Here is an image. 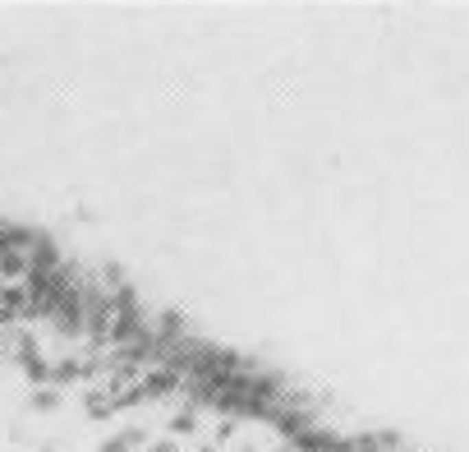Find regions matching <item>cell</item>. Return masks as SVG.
Listing matches in <instances>:
<instances>
[{
    "label": "cell",
    "instance_id": "obj_4",
    "mask_svg": "<svg viewBox=\"0 0 469 452\" xmlns=\"http://www.w3.org/2000/svg\"><path fill=\"white\" fill-rule=\"evenodd\" d=\"M148 452H180V448H175V443H166V438H161V443H152Z\"/></svg>",
    "mask_w": 469,
    "mask_h": 452
},
{
    "label": "cell",
    "instance_id": "obj_5",
    "mask_svg": "<svg viewBox=\"0 0 469 452\" xmlns=\"http://www.w3.org/2000/svg\"><path fill=\"white\" fill-rule=\"evenodd\" d=\"M42 452H56V448H42Z\"/></svg>",
    "mask_w": 469,
    "mask_h": 452
},
{
    "label": "cell",
    "instance_id": "obj_1",
    "mask_svg": "<svg viewBox=\"0 0 469 452\" xmlns=\"http://www.w3.org/2000/svg\"><path fill=\"white\" fill-rule=\"evenodd\" d=\"M138 443H143V434H138V429H124L120 438H106V443H102L97 452H134Z\"/></svg>",
    "mask_w": 469,
    "mask_h": 452
},
{
    "label": "cell",
    "instance_id": "obj_3",
    "mask_svg": "<svg viewBox=\"0 0 469 452\" xmlns=\"http://www.w3.org/2000/svg\"><path fill=\"white\" fill-rule=\"evenodd\" d=\"M170 429H175V434H189V429H194V411H184V416H175V420H170Z\"/></svg>",
    "mask_w": 469,
    "mask_h": 452
},
{
    "label": "cell",
    "instance_id": "obj_2",
    "mask_svg": "<svg viewBox=\"0 0 469 452\" xmlns=\"http://www.w3.org/2000/svg\"><path fill=\"white\" fill-rule=\"evenodd\" d=\"M56 406H60V392H56V388L32 392V411H56Z\"/></svg>",
    "mask_w": 469,
    "mask_h": 452
}]
</instances>
